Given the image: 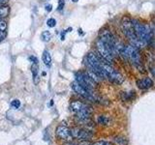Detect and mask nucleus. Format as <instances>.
Listing matches in <instances>:
<instances>
[{"instance_id":"obj_1","label":"nucleus","mask_w":155,"mask_h":145,"mask_svg":"<svg viewBox=\"0 0 155 145\" xmlns=\"http://www.w3.org/2000/svg\"><path fill=\"white\" fill-rule=\"evenodd\" d=\"M134 31L137 37L142 41L145 46L149 45L153 41V28L149 25H144L138 19H132Z\"/></svg>"},{"instance_id":"obj_2","label":"nucleus","mask_w":155,"mask_h":145,"mask_svg":"<svg viewBox=\"0 0 155 145\" xmlns=\"http://www.w3.org/2000/svg\"><path fill=\"white\" fill-rule=\"evenodd\" d=\"M70 110L79 121L89 120L92 115V108L81 101H73L70 104Z\"/></svg>"},{"instance_id":"obj_3","label":"nucleus","mask_w":155,"mask_h":145,"mask_svg":"<svg viewBox=\"0 0 155 145\" xmlns=\"http://www.w3.org/2000/svg\"><path fill=\"white\" fill-rule=\"evenodd\" d=\"M121 29H122V32L124 33V35L127 37V39L130 41L132 46H134L137 48H142L145 47L144 44L137 37V35H136L133 24H132V21H131L129 18L127 17L123 18L122 22H121Z\"/></svg>"},{"instance_id":"obj_4","label":"nucleus","mask_w":155,"mask_h":145,"mask_svg":"<svg viewBox=\"0 0 155 145\" xmlns=\"http://www.w3.org/2000/svg\"><path fill=\"white\" fill-rule=\"evenodd\" d=\"M125 50H126V54H127V61L131 62V64L139 72H140L142 74H144L147 71H145V68L143 64L142 57H140L138 48L132 45H129L125 47Z\"/></svg>"},{"instance_id":"obj_5","label":"nucleus","mask_w":155,"mask_h":145,"mask_svg":"<svg viewBox=\"0 0 155 145\" xmlns=\"http://www.w3.org/2000/svg\"><path fill=\"white\" fill-rule=\"evenodd\" d=\"M102 69H103L104 77L106 79H109L115 84H121L124 81L123 76L106 60H103V62H102Z\"/></svg>"},{"instance_id":"obj_6","label":"nucleus","mask_w":155,"mask_h":145,"mask_svg":"<svg viewBox=\"0 0 155 145\" xmlns=\"http://www.w3.org/2000/svg\"><path fill=\"white\" fill-rule=\"evenodd\" d=\"M100 40L103 42L106 47L110 50L111 54L114 55V57H118V53L117 50H116V45H117V42H116L114 36L111 34L110 30H107V29H103V30L100 31Z\"/></svg>"},{"instance_id":"obj_7","label":"nucleus","mask_w":155,"mask_h":145,"mask_svg":"<svg viewBox=\"0 0 155 145\" xmlns=\"http://www.w3.org/2000/svg\"><path fill=\"white\" fill-rule=\"evenodd\" d=\"M75 77H76V81L78 83L81 84L82 87H84L85 89L89 90L91 92H94L96 86H97V83L94 80H92L90 79V76L86 74V72H78L75 74Z\"/></svg>"},{"instance_id":"obj_8","label":"nucleus","mask_w":155,"mask_h":145,"mask_svg":"<svg viewBox=\"0 0 155 145\" xmlns=\"http://www.w3.org/2000/svg\"><path fill=\"white\" fill-rule=\"evenodd\" d=\"M72 88L78 95L81 96V98L87 100V101L94 102V103H97V102L99 101V98L95 94V92H91L89 90L85 89L84 87H82L81 84L78 83L77 81H75L74 83L72 84Z\"/></svg>"},{"instance_id":"obj_9","label":"nucleus","mask_w":155,"mask_h":145,"mask_svg":"<svg viewBox=\"0 0 155 145\" xmlns=\"http://www.w3.org/2000/svg\"><path fill=\"white\" fill-rule=\"evenodd\" d=\"M95 46H96V53H97V54H98L100 57L103 58V59L106 60L108 63H110V64L113 65L114 57L113 54H111L110 50L106 47L105 44L102 42L100 39H98V40L96 41V45Z\"/></svg>"},{"instance_id":"obj_10","label":"nucleus","mask_w":155,"mask_h":145,"mask_svg":"<svg viewBox=\"0 0 155 145\" xmlns=\"http://www.w3.org/2000/svg\"><path fill=\"white\" fill-rule=\"evenodd\" d=\"M71 133L73 135V138H78L80 140H88L93 137V134L89 132V130L80 128H75L71 130Z\"/></svg>"},{"instance_id":"obj_11","label":"nucleus","mask_w":155,"mask_h":145,"mask_svg":"<svg viewBox=\"0 0 155 145\" xmlns=\"http://www.w3.org/2000/svg\"><path fill=\"white\" fill-rule=\"evenodd\" d=\"M55 134L57 135L58 138H60L62 140H65V141H68L70 142L73 138V135H72V133H71V130L68 129L65 126H58L56 128V130H55Z\"/></svg>"},{"instance_id":"obj_12","label":"nucleus","mask_w":155,"mask_h":145,"mask_svg":"<svg viewBox=\"0 0 155 145\" xmlns=\"http://www.w3.org/2000/svg\"><path fill=\"white\" fill-rule=\"evenodd\" d=\"M136 84L140 89H148L153 86V80L150 77H143V79H138Z\"/></svg>"},{"instance_id":"obj_13","label":"nucleus","mask_w":155,"mask_h":145,"mask_svg":"<svg viewBox=\"0 0 155 145\" xmlns=\"http://www.w3.org/2000/svg\"><path fill=\"white\" fill-rule=\"evenodd\" d=\"M38 72H39L38 62H34L33 64L31 65V72H32V76H33V81H34V83H35V84H38L39 81H40Z\"/></svg>"},{"instance_id":"obj_14","label":"nucleus","mask_w":155,"mask_h":145,"mask_svg":"<svg viewBox=\"0 0 155 145\" xmlns=\"http://www.w3.org/2000/svg\"><path fill=\"white\" fill-rule=\"evenodd\" d=\"M42 60L44 62L47 67H51V56L50 54V52L48 50H45L43 52V55H42Z\"/></svg>"},{"instance_id":"obj_15","label":"nucleus","mask_w":155,"mask_h":145,"mask_svg":"<svg viewBox=\"0 0 155 145\" xmlns=\"http://www.w3.org/2000/svg\"><path fill=\"white\" fill-rule=\"evenodd\" d=\"M97 122L102 126H109L110 123V118L107 115H99L97 118Z\"/></svg>"},{"instance_id":"obj_16","label":"nucleus","mask_w":155,"mask_h":145,"mask_svg":"<svg viewBox=\"0 0 155 145\" xmlns=\"http://www.w3.org/2000/svg\"><path fill=\"white\" fill-rule=\"evenodd\" d=\"M135 98V92H121V99L123 102L132 101V99Z\"/></svg>"},{"instance_id":"obj_17","label":"nucleus","mask_w":155,"mask_h":145,"mask_svg":"<svg viewBox=\"0 0 155 145\" xmlns=\"http://www.w3.org/2000/svg\"><path fill=\"white\" fill-rule=\"evenodd\" d=\"M114 141L117 145H128V139L124 137H116L114 138Z\"/></svg>"},{"instance_id":"obj_18","label":"nucleus","mask_w":155,"mask_h":145,"mask_svg":"<svg viewBox=\"0 0 155 145\" xmlns=\"http://www.w3.org/2000/svg\"><path fill=\"white\" fill-rule=\"evenodd\" d=\"M9 14V7L6 5H0V18H4Z\"/></svg>"},{"instance_id":"obj_19","label":"nucleus","mask_w":155,"mask_h":145,"mask_svg":"<svg viewBox=\"0 0 155 145\" xmlns=\"http://www.w3.org/2000/svg\"><path fill=\"white\" fill-rule=\"evenodd\" d=\"M41 39L43 42H48L51 39V34L50 31H44L42 34H41Z\"/></svg>"},{"instance_id":"obj_20","label":"nucleus","mask_w":155,"mask_h":145,"mask_svg":"<svg viewBox=\"0 0 155 145\" xmlns=\"http://www.w3.org/2000/svg\"><path fill=\"white\" fill-rule=\"evenodd\" d=\"M7 29V22L3 18H0V31H6Z\"/></svg>"},{"instance_id":"obj_21","label":"nucleus","mask_w":155,"mask_h":145,"mask_svg":"<svg viewBox=\"0 0 155 145\" xmlns=\"http://www.w3.org/2000/svg\"><path fill=\"white\" fill-rule=\"evenodd\" d=\"M47 24H48V27H54L55 26V24H56V21L54 18H48V21H47Z\"/></svg>"},{"instance_id":"obj_22","label":"nucleus","mask_w":155,"mask_h":145,"mask_svg":"<svg viewBox=\"0 0 155 145\" xmlns=\"http://www.w3.org/2000/svg\"><path fill=\"white\" fill-rule=\"evenodd\" d=\"M11 105L14 108H19V106H21V102L18 100H14V101H12Z\"/></svg>"},{"instance_id":"obj_23","label":"nucleus","mask_w":155,"mask_h":145,"mask_svg":"<svg viewBox=\"0 0 155 145\" xmlns=\"http://www.w3.org/2000/svg\"><path fill=\"white\" fill-rule=\"evenodd\" d=\"M64 5H65L64 0H58V6H57L58 11H62L63 8H64Z\"/></svg>"},{"instance_id":"obj_24","label":"nucleus","mask_w":155,"mask_h":145,"mask_svg":"<svg viewBox=\"0 0 155 145\" xmlns=\"http://www.w3.org/2000/svg\"><path fill=\"white\" fill-rule=\"evenodd\" d=\"M91 145H111V144L107 141H97V142L92 143Z\"/></svg>"},{"instance_id":"obj_25","label":"nucleus","mask_w":155,"mask_h":145,"mask_svg":"<svg viewBox=\"0 0 155 145\" xmlns=\"http://www.w3.org/2000/svg\"><path fill=\"white\" fill-rule=\"evenodd\" d=\"M45 9H46V11H47V12H51V10H52V6H51V4H48V5H46Z\"/></svg>"},{"instance_id":"obj_26","label":"nucleus","mask_w":155,"mask_h":145,"mask_svg":"<svg viewBox=\"0 0 155 145\" xmlns=\"http://www.w3.org/2000/svg\"><path fill=\"white\" fill-rule=\"evenodd\" d=\"M9 0H0V5H6Z\"/></svg>"},{"instance_id":"obj_27","label":"nucleus","mask_w":155,"mask_h":145,"mask_svg":"<svg viewBox=\"0 0 155 145\" xmlns=\"http://www.w3.org/2000/svg\"><path fill=\"white\" fill-rule=\"evenodd\" d=\"M72 1H73V2H78L79 0H72Z\"/></svg>"}]
</instances>
